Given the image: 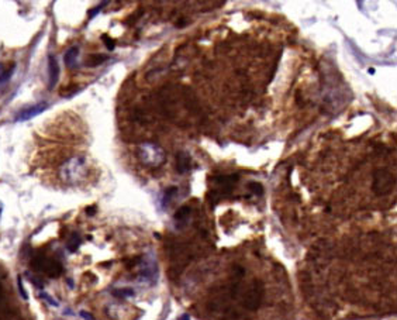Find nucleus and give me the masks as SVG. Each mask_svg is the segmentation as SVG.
Returning a JSON list of instances; mask_svg holds the SVG:
<instances>
[{
	"label": "nucleus",
	"mask_w": 397,
	"mask_h": 320,
	"mask_svg": "<svg viewBox=\"0 0 397 320\" xmlns=\"http://www.w3.org/2000/svg\"><path fill=\"white\" fill-rule=\"evenodd\" d=\"M87 173L86 161L82 156H76L69 158L61 165L60 176L61 181L68 185H76L82 181Z\"/></svg>",
	"instance_id": "obj_1"
},
{
	"label": "nucleus",
	"mask_w": 397,
	"mask_h": 320,
	"mask_svg": "<svg viewBox=\"0 0 397 320\" xmlns=\"http://www.w3.org/2000/svg\"><path fill=\"white\" fill-rule=\"evenodd\" d=\"M138 158L139 161L145 166L156 168L164 164L166 156L162 147H159L155 143H142L138 147Z\"/></svg>",
	"instance_id": "obj_2"
},
{
	"label": "nucleus",
	"mask_w": 397,
	"mask_h": 320,
	"mask_svg": "<svg viewBox=\"0 0 397 320\" xmlns=\"http://www.w3.org/2000/svg\"><path fill=\"white\" fill-rule=\"evenodd\" d=\"M395 185H396V178H395V175L390 172L389 169L380 168V169L375 171L372 188H373V192L378 196H383V195L390 193L393 190V188H395Z\"/></svg>",
	"instance_id": "obj_3"
},
{
	"label": "nucleus",
	"mask_w": 397,
	"mask_h": 320,
	"mask_svg": "<svg viewBox=\"0 0 397 320\" xmlns=\"http://www.w3.org/2000/svg\"><path fill=\"white\" fill-rule=\"evenodd\" d=\"M262 298H264V286L262 284L257 281L254 285L251 286V289L244 296V306L250 311H255L258 309L262 303Z\"/></svg>",
	"instance_id": "obj_4"
},
{
	"label": "nucleus",
	"mask_w": 397,
	"mask_h": 320,
	"mask_svg": "<svg viewBox=\"0 0 397 320\" xmlns=\"http://www.w3.org/2000/svg\"><path fill=\"white\" fill-rule=\"evenodd\" d=\"M34 267L40 271H43L45 274H48L50 277H58L62 272V265L58 261L47 258V257H38L34 260Z\"/></svg>",
	"instance_id": "obj_5"
},
{
	"label": "nucleus",
	"mask_w": 397,
	"mask_h": 320,
	"mask_svg": "<svg viewBox=\"0 0 397 320\" xmlns=\"http://www.w3.org/2000/svg\"><path fill=\"white\" fill-rule=\"evenodd\" d=\"M139 274L142 279H155L158 275V267H156V262L154 258H151L149 255H147L145 258H142V261L139 262Z\"/></svg>",
	"instance_id": "obj_6"
},
{
	"label": "nucleus",
	"mask_w": 397,
	"mask_h": 320,
	"mask_svg": "<svg viewBox=\"0 0 397 320\" xmlns=\"http://www.w3.org/2000/svg\"><path fill=\"white\" fill-rule=\"evenodd\" d=\"M48 107V104L47 103H38V104H34V106H30V107H27V109H23L21 112L18 113L17 116H16V120L17 121H27V120H31L33 117H35V116H38V114H41V113L45 110Z\"/></svg>",
	"instance_id": "obj_7"
},
{
	"label": "nucleus",
	"mask_w": 397,
	"mask_h": 320,
	"mask_svg": "<svg viewBox=\"0 0 397 320\" xmlns=\"http://www.w3.org/2000/svg\"><path fill=\"white\" fill-rule=\"evenodd\" d=\"M48 74H50V89H54L60 79V65L54 55L48 57Z\"/></svg>",
	"instance_id": "obj_8"
},
{
	"label": "nucleus",
	"mask_w": 397,
	"mask_h": 320,
	"mask_svg": "<svg viewBox=\"0 0 397 320\" xmlns=\"http://www.w3.org/2000/svg\"><path fill=\"white\" fill-rule=\"evenodd\" d=\"M190 168H192V157L188 153H178L176 156V169L179 173H186L189 172Z\"/></svg>",
	"instance_id": "obj_9"
},
{
	"label": "nucleus",
	"mask_w": 397,
	"mask_h": 320,
	"mask_svg": "<svg viewBox=\"0 0 397 320\" xmlns=\"http://www.w3.org/2000/svg\"><path fill=\"white\" fill-rule=\"evenodd\" d=\"M78 57H79V48L78 47H72L68 50V52L65 54V64L68 68H76L78 67Z\"/></svg>",
	"instance_id": "obj_10"
},
{
	"label": "nucleus",
	"mask_w": 397,
	"mask_h": 320,
	"mask_svg": "<svg viewBox=\"0 0 397 320\" xmlns=\"http://www.w3.org/2000/svg\"><path fill=\"white\" fill-rule=\"evenodd\" d=\"M190 213H192V209L189 206H182L176 210L175 213V220L176 223H186L188 219L190 217Z\"/></svg>",
	"instance_id": "obj_11"
},
{
	"label": "nucleus",
	"mask_w": 397,
	"mask_h": 320,
	"mask_svg": "<svg viewBox=\"0 0 397 320\" xmlns=\"http://www.w3.org/2000/svg\"><path fill=\"white\" fill-rule=\"evenodd\" d=\"M14 70H16V64H11L7 70H6V68H4V67L0 64V83H3V82L9 80V79L11 78V75H13Z\"/></svg>",
	"instance_id": "obj_12"
},
{
	"label": "nucleus",
	"mask_w": 397,
	"mask_h": 320,
	"mask_svg": "<svg viewBox=\"0 0 397 320\" xmlns=\"http://www.w3.org/2000/svg\"><path fill=\"white\" fill-rule=\"evenodd\" d=\"M107 60V57L103 54H93V55H89L86 60V65L89 67H97L100 64H103L104 61Z\"/></svg>",
	"instance_id": "obj_13"
},
{
	"label": "nucleus",
	"mask_w": 397,
	"mask_h": 320,
	"mask_svg": "<svg viewBox=\"0 0 397 320\" xmlns=\"http://www.w3.org/2000/svg\"><path fill=\"white\" fill-rule=\"evenodd\" d=\"M178 192V188L176 186H171L164 192V196H162V208H166L169 205V202L172 200V198L176 195Z\"/></svg>",
	"instance_id": "obj_14"
},
{
	"label": "nucleus",
	"mask_w": 397,
	"mask_h": 320,
	"mask_svg": "<svg viewBox=\"0 0 397 320\" xmlns=\"http://www.w3.org/2000/svg\"><path fill=\"white\" fill-rule=\"evenodd\" d=\"M80 242H82V240H80V237H79L78 234H72V237H70L69 242H68V248H69V251H76L79 248V245H80Z\"/></svg>",
	"instance_id": "obj_15"
},
{
	"label": "nucleus",
	"mask_w": 397,
	"mask_h": 320,
	"mask_svg": "<svg viewBox=\"0 0 397 320\" xmlns=\"http://www.w3.org/2000/svg\"><path fill=\"white\" fill-rule=\"evenodd\" d=\"M248 188H250V190L254 193V195H257V196H262L264 195V186L259 183V182H250L248 183Z\"/></svg>",
	"instance_id": "obj_16"
},
{
	"label": "nucleus",
	"mask_w": 397,
	"mask_h": 320,
	"mask_svg": "<svg viewBox=\"0 0 397 320\" xmlns=\"http://www.w3.org/2000/svg\"><path fill=\"white\" fill-rule=\"evenodd\" d=\"M102 40L104 41V44H106V47H107V50L109 51H113L114 50V47H116V43H114V40L113 38H110L107 34H103L102 35Z\"/></svg>",
	"instance_id": "obj_17"
},
{
	"label": "nucleus",
	"mask_w": 397,
	"mask_h": 320,
	"mask_svg": "<svg viewBox=\"0 0 397 320\" xmlns=\"http://www.w3.org/2000/svg\"><path fill=\"white\" fill-rule=\"evenodd\" d=\"M114 295L116 296H119V298H129V296H132L134 295V292H132V289H117L116 292H114Z\"/></svg>",
	"instance_id": "obj_18"
},
{
	"label": "nucleus",
	"mask_w": 397,
	"mask_h": 320,
	"mask_svg": "<svg viewBox=\"0 0 397 320\" xmlns=\"http://www.w3.org/2000/svg\"><path fill=\"white\" fill-rule=\"evenodd\" d=\"M104 4H107V3H102V4H100V6H97L96 9L90 10V11H89V18H93V17H95L96 14H97V13H99V11L102 10V7H103Z\"/></svg>",
	"instance_id": "obj_19"
},
{
	"label": "nucleus",
	"mask_w": 397,
	"mask_h": 320,
	"mask_svg": "<svg viewBox=\"0 0 397 320\" xmlns=\"http://www.w3.org/2000/svg\"><path fill=\"white\" fill-rule=\"evenodd\" d=\"M18 289H20V294H21V296L24 298V299H27V294L26 291H24V286H23V282H21V278L18 277Z\"/></svg>",
	"instance_id": "obj_20"
},
{
	"label": "nucleus",
	"mask_w": 397,
	"mask_h": 320,
	"mask_svg": "<svg viewBox=\"0 0 397 320\" xmlns=\"http://www.w3.org/2000/svg\"><path fill=\"white\" fill-rule=\"evenodd\" d=\"M80 315H82V318H85L86 320H95L93 318H92V316H90V315H89V313H86V312H82Z\"/></svg>",
	"instance_id": "obj_21"
},
{
	"label": "nucleus",
	"mask_w": 397,
	"mask_h": 320,
	"mask_svg": "<svg viewBox=\"0 0 397 320\" xmlns=\"http://www.w3.org/2000/svg\"><path fill=\"white\" fill-rule=\"evenodd\" d=\"M86 213H87V215H93V213H96L95 206H92V208H87L86 209Z\"/></svg>",
	"instance_id": "obj_22"
},
{
	"label": "nucleus",
	"mask_w": 397,
	"mask_h": 320,
	"mask_svg": "<svg viewBox=\"0 0 397 320\" xmlns=\"http://www.w3.org/2000/svg\"><path fill=\"white\" fill-rule=\"evenodd\" d=\"M178 320H190V318H189V315H182L181 318H179Z\"/></svg>",
	"instance_id": "obj_23"
},
{
	"label": "nucleus",
	"mask_w": 397,
	"mask_h": 320,
	"mask_svg": "<svg viewBox=\"0 0 397 320\" xmlns=\"http://www.w3.org/2000/svg\"><path fill=\"white\" fill-rule=\"evenodd\" d=\"M0 296H1V288H0Z\"/></svg>",
	"instance_id": "obj_24"
}]
</instances>
